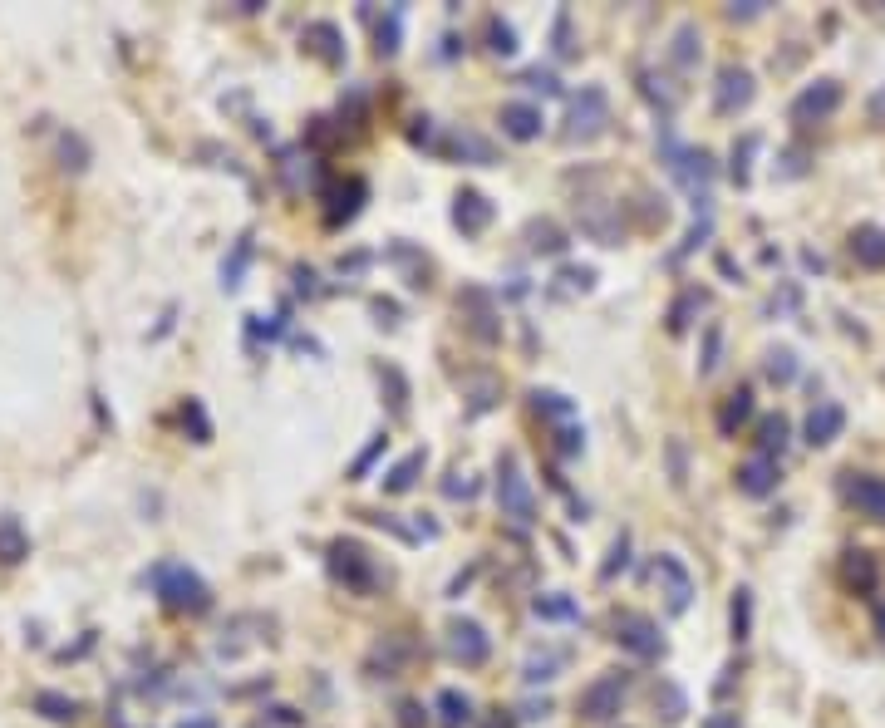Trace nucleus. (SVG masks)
<instances>
[{"label":"nucleus","instance_id":"14","mask_svg":"<svg viewBox=\"0 0 885 728\" xmlns=\"http://www.w3.org/2000/svg\"><path fill=\"white\" fill-rule=\"evenodd\" d=\"M777 483H782V463H777V458H758V453H753V458L738 468V492H743V497H772Z\"/></svg>","mask_w":885,"mask_h":728},{"label":"nucleus","instance_id":"19","mask_svg":"<svg viewBox=\"0 0 885 728\" xmlns=\"http://www.w3.org/2000/svg\"><path fill=\"white\" fill-rule=\"evenodd\" d=\"M305 50H310L315 60H325L330 69H340V64H345V45H340V30H335L330 20H315V25H305Z\"/></svg>","mask_w":885,"mask_h":728},{"label":"nucleus","instance_id":"18","mask_svg":"<svg viewBox=\"0 0 885 728\" xmlns=\"http://www.w3.org/2000/svg\"><path fill=\"white\" fill-rule=\"evenodd\" d=\"M851 261L866 266V271H885V227L866 222L851 232Z\"/></svg>","mask_w":885,"mask_h":728},{"label":"nucleus","instance_id":"12","mask_svg":"<svg viewBox=\"0 0 885 728\" xmlns=\"http://www.w3.org/2000/svg\"><path fill=\"white\" fill-rule=\"evenodd\" d=\"M841 497H846L861 517L885 522V478H871V473H846V478H841Z\"/></svg>","mask_w":885,"mask_h":728},{"label":"nucleus","instance_id":"5","mask_svg":"<svg viewBox=\"0 0 885 728\" xmlns=\"http://www.w3.org/2000/svg\"><path fill=\"white\" fill-rule=\"evenodd\" d=\"M605 128H610V99H605L600 84H586V89L571 99V109H566V143H590V138H600Z\"/></svg>","mask_w":885,"mask_h":728},{"label":"nucleus","instance_id":"58","mask_svg":"<svg viewBox=\"0 0 885 728\" xmlns=\"http://www.w3.org/2000/svg\"><path fill=\"white\" fill-rule=\"evenodd\" d=\"M182 728H217V719H187Z\"/></svg>","mask_w":885,"mask_h":728},{"label":"nucleus","instance_id":"46","mask_svg":"<svg viewBox=\"0 0 885 728\" xmlns=\"http://www.w3.org/2000/svg\"><path fill=\"white\" fill-rule=\"evenodd\" d=\"M182 424H192V438H197V443H207V438H212V424H207V414H202V404H197V399H187V404H182Z\"/></svg>","mask_w":885,"mask_h":728},{"label":"nucleus","instance_id":"41","mask_svg":"<svg viewBox=\"0 0 885 728\" xmlns=\"http://www.w3.org/2000/svg\"><path fill=\"white\" fill-rule=\"evenodd\" d=\"M384 448H389V433H374V443H369V448H364V453H359V458L350 463V483L369 478V468L379 463V453H384Z\"/></svg>","mask_w":885,"mask_h":728},{"label":"nucleus","instance_id":"2","mask_svg":"<svg viewBox=\"0 0 885 728\" xmlns=\"http://www.w3.org/2000/svg\"><path fill=\"white\" fill-rule=\"evenodd\" d=\"M330 576H335L350 596H374V591H379V566H374V556L364 551V542H354V537L330 542Z\"/></svg>","mask_w":885,"mask_h":728},{"label":"nucleus","instance_id":"13","mask_svg":"<svg viewBox=\"0 0 885 728\" xmlns=\"http://www.w3.org/2000/svg\"><path fill=\"white\" fill-rule=\"evenodd\" d=\"M841 581L856 591V596H876L881 591V561L866 551V546H851L841 556Z\"/></svg>","mask_w":885,"mask_h":728},{"label":"nucleus","instance_id":"48","mask_svg":"<svg viewBox=\"0 0 885 728\" xmlns=\"http://www.w3.org/2000/svg\"><path fill=\"white\" fill-rule=\"evenodd\" d=\"M59 158H64V168H74V173H79L89 153H84V143H79L74 133H64V138H59Z\"/></svg>","mask_w":885,"mask_h":728},{"label":"nucleus","instance_id":"3","mask_svg":"<svg viewBox=\"0 0 885 728\" xmlns=\"http://www.w3.org/2000/svg\"><path fill=\"white\" fill-rule=\"evenodd\" d=\"M497 507H502V517H512L517 527H531V522H536V497H531V483H527V473H522V458H517L512 448L497 458Z\"/></svg>","mask_w":885,"mask_h":728},{"label":"nucleus","instance_id":"37","mask_svg":"<svg viewBox=\"0 0 885 728\" xmlns=\"http://www.w3.org/2000/svg\"><path fill=\"white\" fill-rule=\"evenodd\" d=\"M753 153H758V133H743V143H733V168H728V178L738 182V187H748V178H753Z\"/></svg>","mask_w":885,"mask_h":728},{"label":"nucleus","instance_id":"11","mask_svg":"<svg viewBox=\"0 0 885 728\" xmlns=\"http://www.w3.org/2000/svg\"><path fill=\"white\" fill-rule=\"evenodd\" d=\"M654 581L664 586V596H669V610H674V615H684V610L694 606V576H689V566H684L674 551H659V561H654Z\"/></svg>","mask_w":885,"mask_h":728},{"label":"nucleus","instance_id":"30","mask_svg":"<svg viewBox=\"0 0 885 728\" xmlns=\"http://www.w3.org/2000/svg\"><path fill=\"white\" fill-rule=\"evenodd\" d=\"M527 242H531L536 256H561V251H566V232H561L551 217H541V222H531L527 227Z\"/></svg>","mask_w":885,"mask_h":728},{"label":"nucleus","instance_id":"42","mask_svg":"<svg viewBox=\"0 0 885 728\" xmlns=\"http://www.w3.org/2000/svg\"><path fill=\"white\" fill-rule=\"evenodd\" d=\"M379 379H389V394H394L389 404H394V414L404 419V414H409V379H404L394 364H384V369H379Z\"/></svg>","mask_w":885,"mask_h":728},{"label":"nucleus","instance_id":"44","mask_svg":"<svg viewBox=\"0 0 885 728\" xmlns=\"http://www.w3.org/2000/svg\"><path fill=\"white\" fill-rule=\"evenodd\" d=\"M625 566H630V537L620 532V537H615V546H610V561L600 566V581H615Z\"/></svg>","mask_w":885,"mask_h":728},{"label":"nucleus","instance_id":"34","mask_svg":"<svg viewBox=\"0 0 885 728\" xmlns=\"http://www.w3.org/2000/svg\"><path fill=\"white\" fill-rule=\"evenodd\" d=\"M699 55H704L699 30H694V25H679V30H674V50H669L674 69H694V64H699Z\"/></svg>","mask_w":885,"mask_h":728},{"label":"nucleus","instance_id":"59","mask_svg":"<svg viewBox=\"0 0 885 728\" xmlns=\"http://www.w3.org/2000/svg\"><path fill=\"white\" fill-rule=\"evenodd\" d=\"M876 635H881V645H885V606L876 610Z\"/></svg>","mask_w":885,"mask_h":728},{"label":"nucleus","instance_id":"45","mask_svg":"<svg viewBox=\"0 0 885 728\" xmlns=\"http://www.w3.org/2000/svg\"><path fill=\"white\" fill-rule=\"evenodd\" d=\"M581 448H586V428H576V424L556 428V453H561V458H576Z\"/></svg>","mask_w":885,"mask_h":728},{"label":"nucleus","instance_id":"17","mask_svg":"<svg viewBox=\"0 0 885 728\" xmlns=\"http://www.w3.org/2000/svg\"><path fill=\"white\" fill-rule=\"evenodd\" d=\"M404 660H413V640L404 635H384L374 650H369V674H379V679H394Z\"/></svg>","mask_w":885,"mask_h":728},{"label":"nucleus","instance_id":"43","mask_svg":"<svg viewBox=\"0 0 885 728\" xmlns=\"http://www.w3.org/2000/svg\"><path fill=\"white\" fill-rule=\"evenodd\" d=\"M246 261H251V237H241V242H236V251H232V261L222 266V286H227V291H236V286H241Z\"/></svg>","mask_w":885,"mask_h":728},{"label":"nucleus","instance_id":"35","mask_svg":"<svg viewBox=\"0 0 885 728\" xmlns=\"http://www.w3.org/2000/svg\"><path fill=\"white\" fill-rule=\"evenodd\" d=\"M654 704H659V714H664L669 724H679V719L689 714V699H684V689H679V684H669V679H659V689H654Z\"/></svg>","mask_w":885,"mask_h":728},{"label":"nucleus","instance_id":"9","mask_svg":"<svg viewBox=\"0 0 885 728\" xmlns=\"http://www.w3.org/2000/svg\"><path fill=\"white\" fill-rule=\"evenodd\" d=\"M753 94H758V84H753V74H748L743 64H723V69H718V84H713V109H718L723 119L743 114V109L753 104Z\"/></svg>","mask_w":885,"mask_h":728},{"label":"nucleus","instance_id":"54","mask_svg":"<svg viewBox=\"0 0 885 728\" xmlns=\"http://www.w3.org/2000/svg\"><path fill=\"white\" fill-rule=\"evenodd\" d=\"M763 5L767 0H743V5H728V15L733 20H753V15H763Z\"/></svg>","mask_w":885,"mask_h":728},{"label":"nucleus","instance_id":"22","mask_svg":"<svg viewBox=\"0 0 885 728\" xmlns=\"http://www.w3.org/2000/svg\"><path fill=\"white\" fill-rule=\"evenodd\" d=\"M748 419H753V389H748V384H738V389L723 399V409H718V433H723V438H733V433L748 424Z\"/></svg>","mask_w":885,"mask_h":728},{"label":"nucleus","instance_id":"51","mask_svg":"<svg viewBox=\"0 0 885 728\" xmlns=\"http://www.w3.org/2000/svg\"><path fill=\"white\" fill-rule=\"evenodd\" d=\"M399 728H428V714H423V704L404 699V704H399Z\"/></svg>","mask_w":885,"mask_h":728},{"label":"nucleus","instance_id":"49","mask_svg":"<svg viewBox=\"0 0 885 728\" xmlns=\"http://www.w3.org/2000/svg\"><path fill=\"white\" fill-rule=\"evenodd\" d=\"M718 345H723V335H718V325H708V335H704V360H699V374H713V369H718Z\"/></svg>","mask_w":885,"mask_h":728},{"label":"nucleus","instance_id":"52","mask_svg":"<svg viewBox=\"0 0 885 728\" xmlns=\"http://www.w3.org/2000/svg\"><path fill=\"white\" fill-rule=\"evenodd\" d=\"M522 79H527L531 89H541V94H561V84H556V74H551V69H527Z\"/></svg>","mask_w":885,"mask_h":728},{"label":"nucleus","instance_id":"8","mask_svg":"<svg viewBox=\"0 0 885 728\" xmlns=\"http://www.w3.org/2000/svg\"><path fill=\"white\" fill-rule=\"evenodd\" d=\"M576 222L590 242L600 246H620L625 242V227H620V207H610L605 197H581L576 202Z\"/></svg>","mask_w":885,"mask_h":728},{"label":"nucleus","instance_id":"16","mask_svg":"<svg viewBox=\"0 0 885 728\" xmlns=\"http://www.w3.org/2000/svg\"><path fill=\"white\" fill-rule=\"evenodd\" d=\"M841 428H846V409H841L836 399H822V404L807 414V443H812V448H826V443L841 438Z\"/></svg>","mask_w":885,"mask_h":728},{"label":"nucleus","instance_id":"29","mask_svg":"<svg viewBox=\"0 0 885 728\" xmlns=\"http://www.w3.org/2000/svg\"><path fill=\"white\" fill-rule=\"evenodd\" d=\"M35 714H45L50 724H79V699L55 694V689H40L35 694Z\"/></svg>","mask_w":885,"mask_h":728},{"label":"nucleus","instance_id":"6","mask_svg":"<svg viewBox=\"0 0 885 728\" xmlns=\"http://www.w3.org/2000/svg\"><path fill=\"white\" fill-rule=\"evenodd\" d=\"M610 630H615V645L630 650L635 660H659V655H664V635H659V625H654L649 615H640V610H615Z\"/></svg>","mask_w":885,"mask_h":728},{"label":"nucleus","instance_id":"50","mask_svg":"<svg viewBox=\"0 0 885 728\" xmlns=\"http://www.w3.org/2000/svg\"><path fill=\"white\" fill-rule=\"evenodd\" d=\"M271 714V728H305V714L291 709V704H276V709H266Z\"/></svg>","mask_w":885,"mask_h":728},{"label":"nucleus","instance_id":"26","mask_svg":"<svg viewBox=\"0 0 885 728\" xmlns=\"http://www.w3.org/2000/svg\"><path fill=\"white\" fill-rule=\"evenodd\" d=\"M423 463H428V448H413V453H404L389 473H384V492H409L413 483H418V473H423Z\"/></svg>","mask_w":885,"mask_h":728},{"label":"nucleus","instance_id":"40","mask_svg":"<svg viewBox=\"0 0 885 728\" xmlns=\"http://www.w3.org/2000/svg\"><path fill=\"white\" fill-rule=\"evenodd\" d=\"M763 369L772 384H792V379H797V355H792V350H772Z\"/></svg>","mask_w":885,"mask_h":728},{"label":"nucleus","instance_id":"23","mask_svg":"<svg viewBox=\"0 0 885 728\" xmlns=\"http://www.w3.org/2000/svg\"><path fill=\"white\" fill-rule=\"evenodd\" d=\"M458 305H472V320H468V325H472V335H477V340H487V345H492V340L502 335V330L492 325V320H497V310H492V301H487V291L468 286V291L458 296Z\"/></svg>","mask_w":885,"mask_h":728},{"label":"nucleus","instance_id":"39","mask_svg":"<svg viewBox=\"0 0 885 728\" xmlns=\"http://www.w3.org/2000/svg\"><path fill=\"white\" fill-rule=\"evenodd\" d=\"M399 35H404V5H394V10L379 20V55H394V50H399Z\"/></svg>","mask_w":885,"mask_h":728},{"label":"nucleus","instance_id":"38","mask_svg":"<svg viewBox=\"0 0 885 728\" xmlns=\"http://www.w3.org/2000/svg\"><path fill=\"white\" fill-rule=\"evenodd\" d=\"M487 40H492V45H487L492 55H502V60H507V55H517V30H512L502 15H492V20H487Z\"/></svg>","mask_w":885,"mask_h":728},{"label":"nucleus","instance_id":"4","mask_svg":"<svg viewBox=\"0 0 885 728\" xmlns=\"http://www.w3.org/2000/svg\"><path fill=\"white\" fill-rule=\"evenodd\" d=\"M625 694H630V674H625V669H610V674L590 679L586 689H581L576 709H581L586 724H610V719L625 709Z\"/></svg>","mask_w":885,"mask_h":728},{"label":"nucleus","instance_id":"32","mask_svg":"<svg viewBox=\"0 0 885 728\" xmlns=\"http://www.w3.org/2000/svg\"><path fill=\"white\" fill-rule=\"evenodd\" d=\"M571 660V650H536L527 665H522V679L527 684H546V679H556V669Z\"/></svg>","mask_w":885,"mask_h":728},{"label":"nucleus","instance_id":"10","mask_svg":"<svg viewBox=\"0 0 885 728\" xmlns=\"http://www.w3.org/2000/svg\"><path fill=\"white\" fill-rule=\"evenodd\" d=\"M836 109H841V84H836V79H817V84H807V89L792 99V123H797V128H812V123H826Z\"/></svg>","mask_w":885,"mask_h":728},{"label":"nucleus","instance_id":"57","mask_svg":"<svg viewBox=\"0 0 885 728\" xmlns=\"http://www.w3.org/2000/svg\"><path fill=\"white\" fill-rule=\"evenodd\" d=\"M704 728H743V724H738V719H708Z\"/></svg>","mask_w":885,"mask_h":728},{"label":"nucleus","instance_id":"7","mask_svg":"<svg viewBox=\"0 0 885 728\" xmlns=\"http://www.w3.org/2000/svg\"><path fill=\"white\" fill-rule=\"evenodd\" d=\"M448 655L468 669L487 665V660H492V635H487L477 620H468V615H453V620H448Z\"/></svg>","mask_w":885,"mask_h":728},{"label":"nucleus","instance_id":"31","mask_svg":"<svg viewBox=\"0 0 885 728\" xmlns=\"http://www.w3.org/2000/svg\"><path fill=\"white\" fill-rule=\"evenodd\" d=\"M531 615H536V620H581V606H576L566 591H546V596L531 601Z\"/></svg>","mask_w":885,"mask_h":728},{"label":"nucleus","instance_id":"53","mask_svg":"<svg viewBox=\"0 0 885 728\" xmlns=\"http://www.w3.org/2000/svg\"><path fill=\"white\" fill-rule=\"evenodd\" d=\"M561 281H566L571 291H576V286H581V291H590V281H595V271H590V266H566V271H561Z\"/></svg>","mask_w":885,"mask_h":728},{"label":"nucleus","instance_id":"28","mask_svg":"<svg viewBox=\"0 0 885 728\" xmlns=\"http://www.w3.org/2000/svg\"><path fill=\"white\" fill-rule=\"evenodd\" d=\"M787 419L782 414H767V419H758V458H777L782 463V453H787Z\"/></svg>","mask_w":885,"mask_h":728},{"label":"nucleus","instance_id":"20","mask_svg":"<svg viewBox=\"0 0 885 728\" xmlns=\"http://www.w3.org/2000/svg\"><path fill=\"white\" fill-rule=\"evenodd\" d=\"M364 197H369V182H364V178H350L345 187H335V197H330V207H325V222H330V227H345V222H354Z\"/></svg>","mask_w":885,"mask_h":728},{"label":"nucleus","instance_id":"47","mask_svg":"<svg viewBox=\"0 0 885 728\" xmlns=\"http://www.w3.org/2000/svg\"><path fill=\"white\" fill-rule=\"evenodd\" d=\"M551 40H556V55H561V60L576 55V45H571V10H556V30H551Z\"/></svg>","mask_w":885,"mask_h":728},{"label":"nucleus","instance_id":"1","mask_svg":"<svg viewBox=\"0 0 885 728\" xmlns=\"http://www.w3.org/2000/svg\"><path fill=\"white\" fill-rule=\"evenodd\" d=\"M148 581H153V591H158V601L177 615H202V610H212V586L192 571V566H182V561H158L153 571H148Z\"/></svg>","mask_w":885,"mask_h":728},{"label":"nucleus","instance_id":"55","mask_svg":"<svg viewBox=\"0 0 885 728\" xmlns=\"http://www.w3.org/2000/svg\"><path fill=\"white\" fill-rule=\"evenodd\" d=\"M669 463H674V483H684V443H669Z\"/></svg>","mask_w":885,"mask_h":728},{"label":"nucleus","instance_id":"27","mask_svg":"<svg viewBox=\"0 0 885 728\" xmlns=\"http://www.w3.org/2000/svg\"><path fill=\"white\" fill-rule=\"evenodd\" d=\"M531 409L541 414V419H551V424H576V404L566 399V394H556V389H531Z\"/></svg>","mask_w":885,"mask_h":728},{"label":"nucleus","instance_id":"33","mask_svg":"<svg viewBox=\"0 0 885 728\" xmlns=\"http://www.w3.org/2000/svg\"><path fill=\"white\" fill-rule=\"evenodd\" d=\"M704 305H708V296L699 291V286H689V291H684L679 301L669 305V330H674V335H684V330L694 325V315H699Z\"/></svg>","mask_w":885,"mask_h":728},{"label":"nucleus","instance_id":"15","mask_svg":"<svg viewBox=\"0 0 885 728\" xmlns=\"http://www.w3.org/2000/svg\"><path fill=\"white\" fill-rule=\"evenodd\" d=\"M453 227H458L463 237H477V232H487V227H492V202H487L482 192L463 187V192H458V202H453Z\"/></svg>","mask_w":885,"mask_h":728},{"label":"nucleus","instance_id":"21","mask_svg":"<svg viewBox=\"0 0 885 728\" xmlns=\"http://www.w3.org/2000/svg\"><path fill=\"white\" fill-rule=\"evenodd\" d=\"M541 109L536 104H502V133L507 138H517V143H531V138H541Z\"/></svg>","mask_w":885,"mask_h":728},{"label":"nucleus","instance_id":"25","mask_svg":"<svg viewBox=\"0 0 885 728\" xmlns=\"http://www.w3.org/2000/svg\"><path fill=\"white\" fill-rule=\"evenodd\" d=\"M25 556H30V537H25L20 517L5 512V517H0V561H5V566H20Z\"/></svg>","mask_w":885,"mask_h":728},{"label":"nucleus","instance_id":"56","mask_svg":"<svg viewBox=\"0 0 885 728\" xmlns=\"http://www.w3.org/2000/svg\"><path fill=\"white\" fill-rule=\"evenodd\" d=\"M487 728H517V719H512V714H492V719H487Z\"/></svg>","mask_w":885,"mask_h":728},{"label":"nucleus","instance_id":"24","mask_svg":"<svg viewBox=\"0 0 885 728\" xmlns=\"http://www.w3.org/2000/svg\"><path fill=\"white\" fill-rule=\"evenodd\" d=\"M433 709H438V724L443 728H468L472 724V699L463 694V689H438Z\"/></svg>","mask_w":885,"mask_h":728},{"label":"nucleus","instance_id":"36","mask_svg":"<svg viewBox=\"0 0 885 728\" xmlns=\"http://www.w3.org/2000/svg\"><path fill=\"white\" fill-rule=\"evenodd\" d=\"M728 615H733V640L743 645V640L753 635V591H748V586H738V591H733V606H728Z\"/></svg>","mask_w":885,"mask_h":728}]
</instances>
